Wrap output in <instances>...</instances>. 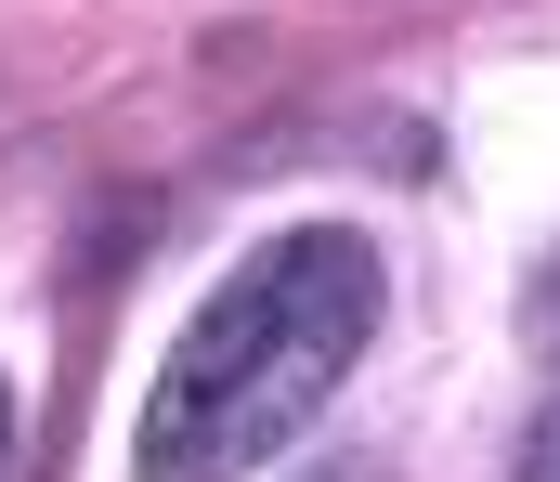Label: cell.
<instances>
[{"mask_svg":"<svg viewBox=\"0 0 560 482\" xmlns=\"http://www.w3.org/2000/svg\"><path fill=\"white\" fill-rule=\"evenodd\" d=\"M378 248L339 235V222H300L275 235L248 274L209 287V314L170 339L156 391H143V431H131V470L143 482H235L261 470L287 431L352 378V352L378 339Z\"/></svg>","mask_w":560,"mask_h":482,"instance_id":"6da1fadb","label":"cell"},{"mask_svg":"<svg viewBox=\"0 0 560 482\" xmlns=\"http://www.w3.org/2000/svg\"><path fill=\"white\" fill-rule=\"evenodd\" d=\"M522 326H535V352L560 365V248L535 261V287H522Z\"/></svg>","mask_w":560,"mask_h":482,"instance_id":"7a4b0ae2","label":"cell"},{"mask_svg":"<svg viewBox=\"0 0 560 482\" xmlns=\"http://www.w3.org/2000/svg\"><path fill=\"white\" fill-rule=\"evenodd\" d=\"M522 482H560V404L535 418V431H522Z\"/></svg>","mask_w":560,"mask_h":482,"instance_id":"3957f363","label":"cell"},{"mask_svg":"<svg viewBox=\"0 0 560 482\" xmlns=\"http://www.w3.org/2000/svg\"><path fill=\"white\" fill-rule=\"evenodd\" d=\"M0 470H13V391H0Z\"/></svg>","mask_w":560,"mask_h":482,"instance_id":"277c9868","label":"cell"}]
</instances>
